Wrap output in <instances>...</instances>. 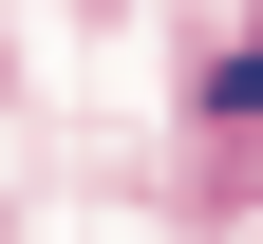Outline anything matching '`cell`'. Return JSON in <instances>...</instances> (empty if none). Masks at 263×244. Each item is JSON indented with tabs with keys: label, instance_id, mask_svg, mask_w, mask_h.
<instances>
[{
	"label": "cell",
	"instance_id": "1",
	"mask_svg": "<svg viewBox=\"0 0 263 244\" xmlns=\"http://www.w3.org/2000/svg\"><path fill=\"white\" fill-rule=\"evenodd\" d=\"M207 132H263V38H226V57H207Z\"/></svg>",
	"mask_w": 263,
	"mask_h": 244
}]
</instances>
